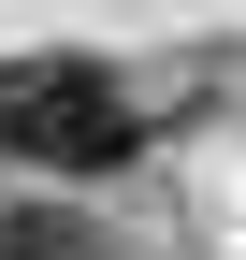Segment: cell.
<instances>
[{
  "mask_svg": "<svg viewBox=\"0 0 246 260\" xmlns=\"http://www.w3.org/2000/svg\"><path fill=\"white\" fill-rule=\"evenodd\" d=\"M0 260H116L73 203H0Z\"/></svg>",
  "mask_w": 246,
  "mask_h": 260,
  "instance_id": "2",
  "label": "cell"
},
{
  "mask_svg": "<svg viewBox=\"0 0 246 260\" xmlns=\"http://www.w3.org/2000/svg\"><path fill=\"white\" fill-rule=\"evenodd\" d=\"M0 159L15 174H116L131 159V87L102 73V58H0Z\"/></svg>",
  "mask_w": 246,
  "mask_h": 260,
  "instance_id": "1",
  "label": "cell"
}]
</instances>
